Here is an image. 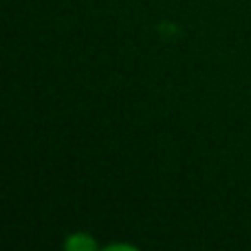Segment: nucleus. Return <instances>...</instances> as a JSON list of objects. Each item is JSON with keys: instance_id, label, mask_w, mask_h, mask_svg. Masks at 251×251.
Wrapping results in <instances>:
<instances>
[{"instance_id": "nucleus-1", "label": "nucleus", "mask_w": 251, "mask_h": 251, "mask_svg": "<svg viewBox=\"0 0 251 251\" xmlns=\"http://www.w3.org/2000/svg\"><path fill=\"white\" fill-rule=\"evenodd\" d=\"M97 247H100L97 240L91 234H86V231H75V234H71L64 240L66 251H95Z\"/></svg>"}]
</instances>
